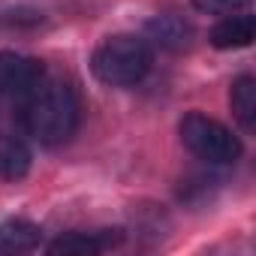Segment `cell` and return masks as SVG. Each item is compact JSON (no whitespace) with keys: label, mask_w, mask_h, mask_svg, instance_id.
Instances as JSON below:
<instances>
[{"label":"cell","mask_w":256,"mask_h":256,"mask_svg":"<svg viewBox=\"0 0 256 256\" xmlns=\"http://www.w3.org/2000/svg\"><path fill=\"white\" fill-rule=\"evenodd\" d=\"M229 106L235 120L241 124L244 133H253L256 126V78L253 76H238L229 90Z\"/></svg>","instance_id":"9"},{"label":"cell","mask_w":256,"mask_h":256,"mask_svg":"<svg viewBox=\"0 0 256 256\" xmlns=\"http://www.w3.org/2000/svg\"><path fill=\"white\" fill-rule=\"evenodd\" d=\"M30 148L16 139V136H6L0 133V181H18L30 172Z\"/></svg>","instance_id":"8"},{"label":"cell","mask_w":256,"mask_h":256,"mask_svg":"<svg viewBox=\"0 0 256 256\" xmlns=\"http://www.w3.org/2000/svg\"><path fill=\"white\" fill-rule=\"evenodd\" d=\"M193 6L205 16H235L250 6V0H193Z\"/></svg>","instance_id":"11"},{"label":"cell","mask_w":256,"mask_h":256,"mask_svg":"<svg viewBox=\"0 0 256 256\" xmlns=\"http://www.w3.org/2000/svg\"><path fill=\"white\" fill-rule=\"evenodd\" d=\"M256 36V18L244 10V12H235V16H223L214 30H211V46L220 48V52H229V48H247Z\"/></svg>","instance_id":"6"},{"label":"cell","mask_w":256,"mask_h":256,"mask_svg":"<svg viewBox=\"0 0 256 256\" xmlns=\"http://www.w3.org/2000/svg\"><path fill=\"white\" fill-rule=\"evenodd\" d=\"M42 244V229L24 217L0 223V253H34Z\"/></svg>","instance_id":"7"},{"label":"cell","mask_w":256,"mask_h":256,"mask_svg":"<svg viewBox=\"0 0 256 256\" xmlns=\"http://www.w3.org/2000/svg\"><path fill=\"white\" fill-rule=\"evenodd\" d=\"M148 30H151V40L163 48H181L190 40V24L178 16H160L157 22L148 24Z\"/></svg>","instance_id":"10"},{"label":"cell","mask_w":256,"mask_h":256,"mask_svg":"<svg viewBox=\"0 0 256 256\" xmlns=\"http://www.w3.org/2000/svg\"><path fill=\"white\" fill-rule=\"evenodd\" d=\"M124 241L120 229H94V232H66L58 235L46 250L52 256H100Z\"/></svg>","instance_id":"5"},{"label":"cell","mask_w":256,"mask_h":256,"mask_svg":"<svg viewBox=\"0 0 256 256\" xmlns=\"http://www.w3.org/2000/svg\"><path fill=\"white\" fill-rule=\"evenodd\" d=\"M82 120V102L76 88L64 78L42 76L22 96V124L40 145H64L76 136Z\"/></svg>","instance_id":"1"},{"label":"cell","mask_w":256,"mask_h":256,"mask_svg":"<svg viewBox=\"0 0 256 256\" xmlns=\"http://www.w3.org/2000/svg\"><path fill=\"white\" fill-rule=\"evenodd\" d=\"M178 133H181V142L184 148L199 157L202 163H211V166H226V163H235L241 157V139L229 130L226 124L202 114V112H187L178 124Z\"/></svg>","instance_id":"3"},{"label":"cell","mask_w":256,"mask_h":256,"mask_svg":"<svg viewBox=\"0 0 256 256\" xmlns=\"http://www.w3.org/2000/svg\"><path fill=\"white\" fill-rule=\"evenodd\" d=\"M154 54L142 36L114 34L106 36L90 54V72L108 88H133L151 72Z\"/></svg>","instance_id":"2"},{"label":"cell","mask_w":256,"mask_h":256,"mask_svg":"<svg viewBox=\"0 0 256 256\" xmlns=\"http://www.w3.org/2000/svg\"><path fill=\"white\" fill-rule=\"evenodd\" d=\"M46 76L42 64L22 52H0V96H24Z\"/></svg>","instance_id":"4"}]
</instances>
